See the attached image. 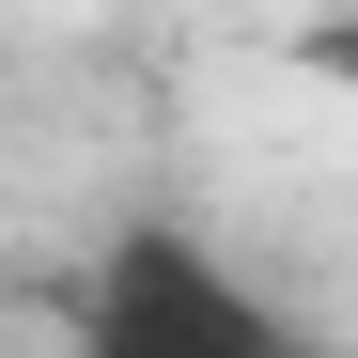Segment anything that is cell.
Returning <instances> with one entry per match:
<instances>
[{"label":"cell","instance_id":"cell-1","mask_svg":"<svg viewBox=\"0 0 358 358\" xmlns=\"http://www.w3.org/2000/svg\"><path fill=\"white\" fill-rule=\"evenodd\" d=\"M78 358H296V327L203 250V234L141 218V234H109L94 280H78Z\"/></svg>","mask_w":358,"mask_h":358},{"label":"cell","instance_id":"cell-2","mask_svg":"<svg viewBox=\"0 0 358 358\" xmlns=\"http://www.w3.org/2000/svg\"><path fill=\"white\" fill-rule=\"evenodd\" d=\"M312 63H327V78H358V16H327V31H312Z\"/></svg>","mask_w":358,"mask_h":358}]
</instances>
